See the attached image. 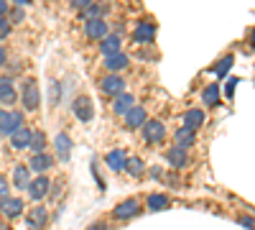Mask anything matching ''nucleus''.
<instances>
[{"mask_svg": "<svg viewBox=\"0 0 255 230\" xmlns=\"http://www.w3.org/2000/svg\"><path fill=\"white\" fill-rule=\"evenodd\" d=\"M20 105H23V110H28V113H36L41 108V90H38L33 77H26L23 82H20Z\"/></svg>", "mask_w": 255, "mask_h": 230, "instance_id": "nucleus-1", "label": "nucleus"}, {"mask_svg": "<svg viewBox=\"0 0 255 230\" xmlns=\"http://www.w3.org/2000/svg\"><path fill=\"white\" fill-rule=\"evenodd\" d=\"M125 77L123 74H113V72H108V74H102L100 79H97V90L105 95V97H118V95H123L125 92Z\"/></svg>", "mask_w": 255, "mask_h": 230, "instance_id": "nucleus-2", "label": "nucleus"}, {"mask_svg": "<svg viewBox=\"0 0 255 230\" xmlns=\"http://www.w3.org/2000/svg\"><path fill=\"white\" fill-rule=\"evenodd\" d=\"M49 190H51V177H49V174H33L26 195H28L31 202L38 205V202H44V200L49 197Z\"/></svg>", "mask_w": 255, "mask_h": 230, "instance_id": "nucleus-3", "label": "nucleus"}, {"mask_svg": "<svg viewBox=\"0 0 255 230\" xmlns=\"http://www.w3.org/2000/svg\"><path fill=\"white\" fill-rule=\"evenodd\" d=\"M140 213H143V205H140L138 197H128V200H123L113 207L115 220H135V218H140Z\"/></svg>", "mask_w": 255, "mask_h": 230, "instance_id": "nucleus-4", "label": "nucleus"}, {"mask_svg": "<svg viewBox=\"0 0 255 230\" xmlns=\"http://www.w3.org/2000/svg\"><path fill=\"white\" fill-rule=\"evenodd\" d=\"M140 136H143V141L145 143H151V146H158V143H163V138H166V123L163 120H145L143 123V128H140Z\"/></svg>", "mask_w": 255, "mask_h": 230, "instance_id": "nucleus-5", "label": "nucleus"}, {"mask_svg": "<svg viewBox=\"0 0 255 230\" xmlns=\"http://www.w3.org/2000/svg\"><path fill=\"white\" fill-rule=\"evenodd\" d=\"M26 213V202L23 197H0V215H3L5 220H18V218H23Z\"/></svg>", "mask_w": 255, "mask_h": 230, "instance_id": "nucleus-6", "label": "nucleus"}, {"mask_svg": "<svg viewBox=\"0 0 255 230\" xmlns=\"http://www.w3.org/2000/svg\"><path fill=\"white\" fill-rule=\"evenodd\" d=\"M82 33H84V38L87 41H100L110 33V23L105 18H92V20H84V28H82Z\"/></svg>", "mask_w": 255, "mask_h": 230, "instance_id": "nucleus-7", "label": "nucleus"}, {"mask_svg": "<svg viewBox=\"0 0 255 230\" xmlns=\"http://www.w3.org/2000/svg\"><path fill=\"white\" fill-rule=\"evenodd\" d=\"M56 164V156H51L49 151H38V154H31L28 156V169L33 174H49Z\"/></svg>", "mask_w": 255, "mask_h": 230, "instance_id": "nucleus-8", "label": "nucleus"}, {"mask_svg": "<svg viewBox=\"0 0 255 230\" xmlns=\"http://www.w3.org/2000/svg\"><path fill=\"white\" fill-rule=\"evenodd\" d=\"M18 102V90L13 85V74L0 77V108H10Z\"/></svg>", "mask_w": 255, "mask_h": 230, "instance_id": "nucleus-9", "label": "nucleus"}, {"mask_svg": "<svg viewBox=\"0 0 255 230\" xmlns=\"http://www.w3.org/2000/svg\"><path fill=\"white\" fill-rule=\"evenodd\" d=\"M33 179V172L28 169V164H15L13 166V174H10V187H15L18 192H26L28 184Z\"/></svg>", "mask_w": 255, "mask_h": 230, "instance_id": "nucleus-10", "label": "nucleus"}, {"mask_svg": "<svg viewBox=\"0 0 255 230\" xmlns=\"http://www.w3.org/2000/svg\"><path fill=\"white\" fill-rule=\"evenodd\" d=\"M46 223H49V210L44 205H33L31 210H28V215H26V225H28V230H44L46 228Z\"/></svg>", "mask_w": 255, "mask_h": 230, "instance_id": "nucleus-11", "label": "nucleus"}, {"mask_svg": "<svg viewBox=\"0 0 255 230\" xmlns=\"http://www.w3.org/2000/svg\"><path fill=\"white\" fill-rule=\"evenodd\" d=\"M72 110H74V118H77L79 123H90V120L95 118V105H92V100H90L87 95H79V97L74 100Z\"/></svg>", "mask_w": 255, "mask_h": 230, "instance_id": "nucleus-12", "label": "nucleus"}, {"mask_svg": "<svg viewBox=\"0 0 255 230\" xmlns=\"http://www.w3.org/2000/svg\"><path fill=\"white\" fill-rule=\"evenodd\" d=\"M102 67H105V72L120 74V72H125L128 67H130V54L118 51V54H113V56H105V59H102Z\"/></svg>", "mask_w": 255, "mask_h": 230, "instance_id": "nucleus-13", "label": "nucleus"}, {"mask_svg": "<svg viewBox=\"0 0 255 230\" xmlns=\"http://www.w3.org/2000/svg\"><path fill=\"white\" fill-rule=\"evenodd\" d=\"M31 138H33V131L28 128V125H20L18 131H13V133L8 136L13 151H26V149H31Z\"/></svg>", "mask_w": 255, "mask_h": 230, "instance_id": "nucleus-14", "label": "nucleus"}, {"mask_svg": "<svg viewBox=\"0 0 255 230\" xmlns=\"http://www.w3.org/2000/svg\"><path fill=\"white\" fill-rule=\"evenodd\" d=\"M145 120H148V113H145L143 105H133L130 110L123 115V123H125V128H128V131H140Z\"/></svg>", "mask_w": 255, "mask_h": 230, "instance_id": "nucleus-15", "label": "nucleus"}, {"mask_svg": "<svg viewBox=\"0 0 255 230\" xmlns=\"http://www.w3.org/2000/svg\"><path fill=\"white\" fill-rule=\"evenodd\" d=\"M133 41H135V44H143V46L153 44V41H156V26L151 23V20H143V23H138V26L133 28Z\"/></svg>", "mask_w": 255, "mask_h": 230, "instance_id": "nucleus-16", "label": "nucleus"}, {"mask_svg": "<svg viewBox=\"0 0 255 230\" xmlns=\"http://www.w3.org/2000/svg\"><path fill=\"white\" fill-rule=\"evenodd\" d=\"M118 51H123V36L110 31L108 36L100 41V54H102V59H105V56H113V54H118Z\"/></svg>", "mask_w": 255, "mask_h": 230, "instance_id": "nucleus-17", "label": "nucleus"}, {"mask_svg": "<svg viewBox=\"0 0 255 230\" xmlns=\"http://www.w3.org/2000/svg\"><path fill=\"white\" fill-rule=\"evenodd\" d=\"M166 161L171 169H184V166L189 164V149H181V146H171V149L166 151Z\"/></svg>", "mask_w": 255, "mask_h": 230, "instance_id": "nucleus-18", "label": "nucleus"}, {"mask_svg": "<svg viewBox=\"0 0 255 230\" xmlns=\"http://www.w3.org/2000/svg\"><path fill=\"white\" fill-rule=\"evenodd\" d=\"M23 113H20V110H8V118H5V123L3 125H0V138H8L13 131H18L20 128V125H26L23 123Z\"/></svg>", "mask_w": 255, "mask_h": 230, "instance_id": "nucleus-19", "label": "nucleus"}, {"mask_svg": "<svg viewBox=\"0 0 255 230\" xmlns=\"http://www.w3.org/2000/svg\"><path fill=\"white\" fill-rule=\"evenodd\" d=\"M72 149H74V143H72V138H69L67 133H59V136L54 138V151H56V159L69 161V159H72Z\"/></svg>", "mask_w": 255, "mask_h": 230, "instance_id": "nucleus-20", "label": "nucleus"}, {"mask_svg": "<svg viewBox=\"0 0 255 230\" xmlns=\"http://www.w3.org/2000/svg\"><path fill=\"white\" fill-rule=\"evenodd\" d=\"M135 105V95H130V92H123V95H118V97H113V115H118V118H123L128 110H130Z\"/></svg>", "mask_w": 255, "mask_h": 230, "instance_id": "nucleus-21", "label": "nucleus"}, {"mask_svg": "<svg viewBox=\"0 0 255 230\" xmlns=\"http://www.w3.org/2000/svg\"><path fill=\"white\" fill-rule=\"evenodd\" d=\"M125 161H128V154H125L123 149H113L108 156H105V164H108V169L115 172V174H123Z\"/></svg>", "mask_w": 255, "mask_h": 230, "instance_id": "nucleus-22", "label": "nucleus"}, {"mask_svg": "<svg viewBox=\"0 0 255 230\" xmlns=\"http://www.w3.org/2000/svg\"><path fill=\"white\" fill-rule=\"evenodd\" d=\"M204 120H207V115H204V110H199V108H191V110H186L184 113V128H189V131H199L202 125H204Z\"/></svg>", "mask_w": 255, "mask_h": 230, "instance_id": "nucleus-23", "label": "nucleus"}, {"mask_svg": "<svg viewBox=\"0 0 255 230\" xmlns=\"http://www.w3.org/2000/svg\"><path fill=\"white\" fill-rule=\"evenodd\" d=\"M130 179H143V174L148 172L145 169V164H143V159L140 156H128V161H125V169H123Z\"/></svg>", "mask_w": 255, "mask_h": 230, "instance_id": "nucleus-24", "label": "nucleus"}, {"mask_svg": "<svg viewBox=\"0 0 255 230\" xmlns=\"http://www.w3.org/2000/svg\"><path fill=\"white\" fill-rule=\"evenodd\" d=\"M108 10H110V3H100V0H95L92 5H87L82 13H79V18H84V20H92V18H105L108 15Z\"/></svg>", "mask_w": 255, "mask_h": 230, "instance_id": "nucleus-25", "label": "nucleus"}, {"mask_svg": "<svg viewBox=\"0 0 255 230\" xmlns=\"http://www.w3.org/2000/svg\"><path fill=\"white\" fill-rule=\"evenodd\" d=\"M168 205H171V200H168L166 195H161V192H153V195L145 197V207L151 213H161V210H166Z\"/></svg>", "mask_w": 255, "mask_h": 230, "instance_id": "nucleus-26", "label": "nucleus"}, {"mask_svg": "<svg viewBox=\"0 0 255 230\" xmlns=\"http://www.w3.org/2000/svg\"><path fill=\"white\" fill-rule=\"evenodd\" d=\"M194 131H189V128H184V125H181V128L174 133V146H181V149H191V146H194Z\"/></svg>", "mask_w": 255, "mask_h": 230, "instance_id": "nucleus-27", "label": "nucleus"}, {"mask_svg": "<svg viewBox=\"0 0 255 230\" xmlns=\"http://www.w3.org/2000/svg\"><path fill=\"white\" fill-rule=\"evenodd\" d=\"M202 102L207 108H217L220 105V87L217 85H207L202 92Z\"/></svg>", "mask_w": 255, "mask_h": 230, "instance_id": "nucleus-28", "label": "nucleus"}, {"mask_svg": "<svg viewBox=\"0 0 255 230\" xmlns=\"http://www.w3.org/2000/svg\"><path fill=\"white\" fill-rule=\"evenodd\" d=\"M232 61H235V56H232V54H227L225 59H220L217 64L212 67V74H217L220 79H222V77H227V72L232 69Z\"/></svg>", "mask_w": 255, "mask_h": 230, "instance_id": "nucleus-29", "label": "nucleus"}, {"mask_svg": "<svg viewBox=\"0 0 255 230\" xmlns=\"http://www.w3.org/2000/svg\"><path fill=\"white\" fill-rule=\"evenodd\" d=\"M46 133L44 131H33V138H31V151L38 154V151H46Z\"/></svg>", "mask_w": 255, "mask_h": 230, "instance_id": "nucleus-30", "label": "nucleus"}, {"mask_svg": "<svg viewBox=\"0 0 255 230\" xmlns=\"http://www.w3.org/2000/svg\"><path fill=\"white\" fill-rule=\"evenodd\" d=\"M8 20H10L13 26L23 23V20H26V8H20V5H10V10H8Z\"/></svg>", "mask_w": 255, "mask_h": 230, "instance_id": "nucleus-31", "label": "nucleus"}, {"mask_svg": "<svg viewBox=\"0 0 255 230\" xmlns=\"http://www.w3.org/2000/svg\"><path fill=\"white\" fill-rule=\"evenodd\" d=\"M161 182L168 184V187H174V190H179V187H181V179H179V172H176V169H174V172H163Z\"/></svg>", "mask_w": 255, "mask_h": 230, "instance_id": "nucleus-32", "label": "nucleus"}, {"mask_svg": "<svg viewBox=\"0 0 255 230\" xmlns=\"http://www.w3.org/2000/svg\"><path fill=\"white\" fill-rule=\"evenodd\" d=\"M10 33H13V23L8 20V15H3V18H0V44H3Z\"/></svg>", "mask_w": 255, "mask_h": 230, "instance_id": "nucleus-33", "label": "nucleus"}, {"mask_svg": "<svg viewBox=\"0 0 255 230\" xmlns=\"http://www.w3.org/2000/svg\"><path fill=\"white\" fill-rule=\"evenodd\" d=\"M92 3H95V0H69V8H72V10H77V13H82L84 8L92 5Z\"/></svg>", "mask_w": 255, "mask_h": 230, "instance_id": "nucleus-34", "label": "nucleus"}, {"mask_svg": "<svg viewBox=\"0 0 255 230\" xmlns=\"http://www.w3.org/2000/svg\"><path fill=\"white\" fill-rule=\"evenodd\" d=\"M8 195H10V179L0 174V197H8Z\"/></svg>", "mask_w": 255, "mask_h": 230, "instance_id": "nucleus-35", "label": "nucleus"}, {"mask_svg": "<svg viewBox=\"0 0 255 230\" xmlns=\"http://www.w3.org/2000/svg\"><path fill=\"white\" fill-rule=\"evenodd\" d=\"M49 102H51V105H56V102H59V82H51V87H49Z\"/></svg>", "mask_w": 255, "mask_h": 230, "instance_id": "nucleus-36", "label": "nucleus"}, {"mask_svg": "<svg viewBox=\"0 0 255 230\" xmlns=\"http://www.w3.org/2000/svg\"><path fill=\"white\" fill-rule=\"evenodd\" d=\"M90 169H92V177H95V182H97V187H100V190L105 192V179L100 177V172H97V164H95V161L90 164Z\"/></svg>", "mask_w": 255, "mask_h": 230, "instance_id": "nucleus-37", "label": "nucleus"}, {"mask_svg": "<svg viewBox=\"0 0 255 230\" xmlns=\"http://www.w3.org/2000/svg\"><path fill=\"white\" fill-rule=\"evenodd\" d=\"M238 223H240V225H245V228H250V230H255V220H253L250 215H240V218H238Z\"/></svg>", "mask_w": 255, "mask_h": 230, "instance_id": "nucleus-38", "label": "nucleus"}, {"mask_svg": "<svg viewBox=\"0 0 255 230\" xmlns=\"http://www.w3.org/2000/svg\"><path fill=\"white\" fill-rule=\"evenodd\" d=\"M148 174H151V179L161 182V177H163V169H161V166H151V169H148Z\"/></svg>", "mask_w": 255, "mask_h": 230, "instance_id": "nucleus-39", "label": "nucleus"}, {"mask_svg": "<svg viewBox=\"0 0 255 230\" xmlns=\"http://www.w3.org/2000/svg\"><path fill=\"white\" fill-rule=\"evenodd\" d=\"M235 87H238V79L232 77V79L227 82V87H225V97H232V92H235Z\"/></svg>", "mask_w": 255, "mask_h": 230, "instance_id": "nucleus-40", "label": "nucleus"}, {"mask_svg": "<svg viewBox=\"0 0 255 230\" xmlns=\"http://www.w3.org/2000/svg\"><path fill=\"white\" fill-rule=\"evenodd\" d=\"M87 230H113V228H110L108 223H102V220H100V223H92Z\"/></svg>", "mask_w": 255, "mask_h": 230, "instance_id": "nucleus-41", "label": "nucleus"}, {"mask_svg": "<svg viewBox=\"0 0 255 230\" xmlns=\"http://www.w3.org/2000/svg\"><path fill=\"white\" fill-rule=\"evenodd\" d=\"M8 10H10V0H0V18L8 15Z\"/></svg>", "mask_w": 255, "mask_h": 230, "instance_id": "nucleus-42", "label": "nucleus"}, {"mask_svg": "<svg viewBox=\"0 0 255 230\" xmlns=\"http://www.w3.org/2000/svg\"><path fill=\"white\" fill-rule=\"evenodd\" d=\"M5 61H8V49H5L3 44H0V67H3Z\"/></svg>", "mask_w": 255, "mask_h": 230, "instance_id": "nucleus-43", "label": "nucleus"}, {"mask_svg": "<svg viewBox=\"0 0 255 230\" xmlns=\"http://www.w3.org/2000/svg\"><path fill=\"white\" fill-rule=\"evenodd\" d=\"M28 3H33V0H10V5H20V8H26Z\"/></svg>", "mask_w": 255, "mask_h": 230, "instance_id": "nucleus-44", "label": "nucleus"}, {"mask_svg": "<svg viewBox=\"0 0 255 230\" xmlns=\"http://www.w3.org/2000/svg\"><path fill=\"white\" fill-rule=\"evenodd\" d=\"M5 118H8V110H3V108H0V125L5 123Z\"/></svg>", "mask_w": 255, "mask_h": 230, "instance_id": "nucleus-45", "label": "nucleus"}, {"mask_svg": "<svg viewBox=\"0 0 255 230\" xmlns=\"http://www.w3.org/2000/svg\"><path fill=\"white\" fill-rule=\"evenodd\" d=\"M0 230H10V228H8L5 223H0Z\"/></svg>", "mask_w": 255, "mask_h": 230, "instance_id": "nucleus-46", "label": "nucleus"}, {"mask_svg": "<svg viewBox=\"0 0 255 230\" xmlns=\"http://www.w3.org/2000/svg\"><path fill=\"white\" fill-rule=\"evenodd\" d=\"M250 41H253V44H255V31H253V36H250Z\"/></svg>", "mask_w": 255, "mask_h": 230, "instance_id": "nucleus-47", "label": "nucleus"}]
</instances>
